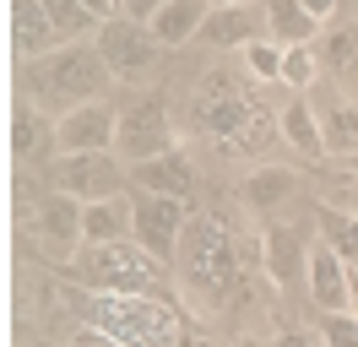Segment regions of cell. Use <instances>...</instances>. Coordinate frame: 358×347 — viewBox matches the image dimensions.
<instances>
[{
	"label": "cell",
	"mask_w": 358,
	"mask_h": 347,
	"mask_svg": "<svg viewBox=\"0 0 358 347\" xmlns=\"http://www.w3.org/2000/svg\"><path fill=\"white\" fill-rule=\"evenodd\" d=\"M174 271H179L185 299L201 304V315L223 309L228 299H239V288H245V250H239V234L228 228V217L190 212L185 244L174 255Z\"/></svg>",
	"instance_id": "6da1fadb"
},
{
	"label": "cell",
	"mask_w": 358,
	"mask_h": 347,
	"mask_svg": "<svg viewBox=\"0 0 358 347\" xmlns=\"http://www.w3.org/2000/svg\"><path fill=\"white\" fill-rule=\"evenodd\" d=\"M22 82H27V98L44 108V114L60 120V114H71V108L109 98L114 71L103 65V55H98L92 38H71V43H60L55 55L22 65Z\"/></svg>",
	"instance_id": "7a4b0ae2"
},
{
	"label": "cell",
	"mask_w": 358,
	"mask_h": 347,
	"mask_svg": "<svg viewBox=\"0 0 358 347\" xmlns=\"http://www.w3.org/2000/svg\"><path fill=\"white\" fill-rule=\"evenodd\" d=\"M87 325L109 347H185V315L163 293H92Z\"/></svg>",
	"instance_id": "3957f363"
},
{
	"label": "cell",
	"mask_w": 358,
	"mask_h": 347,
	"mask_svg": "<svg viewBox=\"0 0 358 347\" xmlns=\"http://www.w3.org/2000/svg\"><path fill=\"white\" fill-rule=\"evenodd\" d=\"M66 271L87 293H163L169 282V266L141 250L136 239H120V244H82L76 255L66 260Z\"/></svg>",
	"instance_id": "277c9868"
},
{
	"label": "cell",
	"mask_w": 358,
	"mask_h": 347,
	"mask_svg": "<svg viewBox=\"0 0 358 347\" xmlns=\"http://www.w3.org/2000/svg\"><path fill=\"white\" fill-rule=\"evenodd\" d=\"M196 125L217 141V147H255L266 141V130H277V108H261V98L250 87H234L223 76L201 82V98H196Z\"/></svg>",
	"instance_id": "5b68a950"
},
{
	"label": "cell",
	"mask_w": 358,
	"mask_h": 347,
	"mask_svg": "<svg viewBox=\"0 0 358 347\" xmlns=\"http://www.w3.org/2000/svg\"><path fill=\"white\" fill-rule=\"evenodd\" d=\"M49 179H55L60 195L82 201V206L131 190V169H125L120 152H71V157H55V163H49Z\"/></svg>",
	"instance_id": "8992f818"
},
{
	"label": "cell",
	"mask_w": 358,
	"mask_h": 347,
	"mask_svg": "<svg viewBox=\"0 0 358 347\" xmlns=\"http://www.w3.org/2000/svg\"><path fill=\"white\" fill-rule=\"evenodd\" d=\"M179 147V130H174V114L163 98H131L120 108V136H114V152L125 157V169L136 163H152L163 152Z\"/></svg>",
	"instance_id": "52a82bcc"
},
{
	"label": "cell",
	"mask_w": 358,
	"mask_h": 347,
	"mask_svg": "<svg viewBox=\"0 0 358 347\" xmlns=\"http://www.w3.org/2000/svg\"><path fill=\"white\" fill-rule=\"evenodd\" d=\"M92 43H98L103 65L114 71V82H141L157 65V55H163V43L152 38V27L136 22V17H109L92 33Z\"/></svg>",
	"instance_id": "ba28073f"
},
{
	"label": "cell",
	"mask_w": 358,
	"mask_h": 347,
	"mask_svg": "<svg viewBox=\"0 0 358 347\" xmlns=\"http://www.w3.org/2000/svg\"><path fill=\"white\" fill-rule=\"evenodd\" d=\"M136 228L131 239L141 250H152L163 266H174L179 244H185V228H190V201H174V195H152V190H136Z\"/></svg>",
	"instance_id": "9c48e42d"
},
{
	"label": "cell",
	"mask_w": 358,
	"mask_h": 347,
	"mask_svg": "<svg viewBox=\"0 0 358 347\" xmlns=\"http://www.w3.org/2000/svg\"><path fill=\"white\" fill-rule=\"evenodd\" d=\"M114 136H120V108L109 98L98 104H82L55 120V157H71V152H114Z\"/></svg>",
	"instance_id": "30bf717a"
},
{
	"label": "cell",
	"mask_w": 358,
	"mask_h": 347,
	"mask_svg": "<svg viewBox=\"0 0 358 347\" xmlns=\"http://www.w3.org/2000/svg\"><path fill=\"white\" fill-rule=\"evenodd\" d=\"M315 239H320V234L299 228V222H288V217H271V222H266V277L277 282V288H293V282H304Z\"/></svg>",
	"instance_id": "8fae6325"
},
{
	"label": "cell",
	"mask_w": 358,
	"mask_h": 347,
	"mask_svg": "<svg viewBox=\"0 0 358 347\" xmlns=\"http://www.w3.org/2000/svg\"><path fill=\"white\" fill-rule=\"evenodd\" d=\"M6 27H11V55L22 65L44 60V55H55L66 43L55 17L44 11V0H6Z\"/></svg>",
	"instance_id": "7c38bea8"
},
{
	"label": "cell",
	"mask_w": 358,
	"mask_h": 347,
	"mask_svg": "<svg viewBox=\"0 0 358 347\" xmlns=\"http://www.w3.org/2000/svg\"><path fill=\"white\" fill-rule=\"evenodd\" d=\"M304 293L320 315H336V309H353V266L336 255L331 244L315 239L310 250V271H304Z\"/></svg>",
	"instance_id": "4fadbf2b"
},
{
	"label": "cell",
	"mask_w": 358,
	"mask_h": 347,
	"mask_svg": "<svg viewBox=\"0 0 358 347\" xmlns=\"http://www.w3.org/2000/svg\"><path fill=\"white\" fill-rule=\"evenodd\" d=\"M255 38H266V6L234 0V6H212L206 11V27L196 43H206V49H239L245 55Z\"/></svg>",
	"instance_id": "5bb4252c"
},
{
	"label": "cell",
	"mask_w": 358,
	"mask_h": 347,
	"mask_svg": "<svg viewBox=\"0 0 358 347\" xmlns=\"http://www.w3.org/2000/svg\"><path fill=\"white\" fill-rule=\"evenodd\" d=\"M27 228L44 239V250H49V255L66 266V260L82 250V201H71V195L55 190L44 206H38V217H33Z\"/></svg>",
	"instance_id": "9a60e30c"
},
{
	"label": "cell",
	"mask_w": 358,
	"mask_h": 347,
	"mask_svg": "<svg viewBox=\"0 0 358 347\" xmlns=\"http://www.w3.org/2000/svg\"><path fill=\"white\" fill-rule=\"evenodd\" d=\"M131 185H136V190H152V195H174V201H190V190H196V163H190L185 141H179L174 152L152 157V163H136V169H131Z\"/></svg>",
	"instance_id": "2e32d148"
},
{
	"label": "cell",
	"mask_w": 358,
	"mask_h": 347,
	"mask_svg": "<svg viewBox=\"0 0 358 347\" xmlns=\"http://www.w3.org/2000/svg\"><path fill=\"white\" fill-rule=\"evenodd\" d=\"M277 136L304 157H326V136H320V108L310 92H288L277 104Z\"/></svg>",
	"instance_id": "e0dca14e"
},
{
	"label": "cell",
	"mask_w": 358,
	"mask_h": 347,
	"mask_svg": "<svg viewBox=\"0 0 358 347\" xmlns=\"http://www.w3.org/2000/svg\"><path fill=\"white\" fill-rule=\"evenodd\" d=\"M38 152H55V114L33 104V98H17L11 104V157L17 163H33Z\"/></svg>",
	"instance_id": "ac0fdd59"
},
{
	"label": "cell",
	"mask_w": 358,
	"mask_h": 347,
	"mask_svg": "<svg viewBox=\"0 0 358 347\" xmlns=\"http://www.w3.org/2000/svg\"><path fill=\"white\" fill-rule=\"evenodd\" d=\"M136 228V201L131 195H109V201H87L82 206V244H120Z\"/></svg>",
	"instance_id": "d6986e66"
},
{
	"label": "cell",
	"mask_w": 358,
	"mask_h": 347,
	"mask_svg": "<svg viewBox=\"0 0 358 347\" xmlns=\"http://www.w3.org/2000/svg\"><path fill=\"white\" fill-rule=\"evenodd\" d=\"M315 55H320V71L342 87H358V22L336 17L320 38H315Z\"/></svg>",
	"instance_id": "ffe728a7"
},
{
	"label": "cell",
	"mask_w": 358,
	"mask_h": 347,
	"mask_svg": "<svg viewBox=\"0 0 358 347\" xmlns=\"http://www.w3.org/2000/svg\"><path fill=\"white\" fill-rule=\"evenodd\" d=\"M315 98V92H310ZM320 108V136H326V163L358 157V98H326Z\"/></svg>",
	"instance_id": "44dd1931"
},
{
	"label": "cell",
	"mask_w": 358,
	"mask_h": 347,
	"mask_svg": "<svg viewBox=\"0 0 358 347\" xmlns=\"http://www.w3.org/2000/svg\"><path fill=\"white\" fill-rule=\"evenodd\" d=\"M206 11H212V0H169L147 27H152V38L163 43V49H179V43H196V38H201Z\"/></svg>",
	"instance_id": "7402d4cb"
},
{
	"label": "cell",
	"mask_w": 358,
	"mask_h": 347,
	"mask_svg": "<svg viewBox=\"0 0 358 347\" xmlns=\"http://www.w3.org/2000/svg\"><path fill=\"white\" fill-rule=\"evenodd\" d=\"M326 33L320 22L299 6V0H266V38L282 43V49H304V43H315Z\"/></svg>",
	"instance_id": "603a6c76"
},
{
	"label": "cell",
	"mask_w": 358,
	"mask_h": 347,
	"mask_svg": "<svg viewBox=\"0 0 358 347\" xmlns=\"http://www.w3.org/2000/svg\"><path fill=\"white\" fill-rule=\"evenodd\" d=\"M293 190H299V174L282 169V163H261V169L245 179V201H250V212H261L266 222L277 217V206H282V201H293Z\"/></svg>",
	"instance_id": "cb8c5ba5"
},
{
	"label": "cell",
	"mask_w": 358,
	"mask_h": 347,
	"mask_svg": "<svg viewBox=\"0 0 358 347\" xmlns=\"http://www.w3.org/2000/svg\"><path fill=\"white\" fill-rule=\"evenodd\" d=\"M315 234H320V244H331L336 255L358 271V217L353 212H342V206H331V201H320V212H315Z\"/></svg>",
	"instance_id": "d4e9b609"
},
{
	"label": "cell",
	"mask_w": 358,
	"mask_h": 347,
	"mask_svg": "<svg viewBox=\"0 0 358 347\" xmlns=\"http://www.w3.org/2000/svg\"><path fill=\"white\" fill-rule=\"evenodd\" d=\"M282 55H288L282 43L255 38L239 60H245V71H250V82H255V87H282Z\"/></svg>",
	"instance_id": "484cf974"
},
{
	"label": "cell",
	"mask_w": 358,
	"mask_h": 347,
	"mask_svg": "<svg viewBox=\"0 0 358 347\" xmlns=\"http://www.w3.org/2000/svg\"><path fill=\"white\" fill-rule=\"evenodd\" d=\"M315 76H320V55H315V43L282 55V87H288V92H315Z\"/></svg>",
	"instance_id": "4316f807"
},
{
	"label": "cell",
	"mask_w": 358,
	"mask_h": 347,
	"mask_svg": "<svg viewBox=\"0 0 358 347\" xmlns=\"http://www.w3.org/2000/svg\"><path fill=\"white\" fill-rule=\"evenodd\" d=\"M315 337H320V347H358V315L353 309L320 315V320H315Z\"/></svg>",
	"instance_id": "83f0119b"
},
{
	"label": "cell",
	"mask_w": 358,
	"mask_h": 347,
	"mask_svg": "<svg viewBox=\"0 0 358 347\" xmlns=\"http://www.w3.org/2000/svg\"><path fill=\"white\" fill-rule=\"evenodd\" d=\"M331 206H342V212L358 217V174H342V185L331 190Z\"/></svg>",
	"instance_id": "f1b7e54d"
},
{
	"label": "cell",
	"mask_w": 358,
	"mask_h": 347,
	"mask_svg": "<svg viewBox=\"0 0 358 347\" xmlns=\"http://www.w3.org/2000/svg\"><path fill=\"white\" fill-rule=\"evenodd\" d=\"M169 0H120V17H136V22H152Z\"/></svg>",
	"instance_id": "f546056e"
},
{
	"label": "cell",
	"mask_w": 358,
	"mask_h": 347,
	"mask_svg": "<svg viewBox=\"0 0 358 347\" xmlns=\"http://www.w3.org/2000/svg\"><path fill=\"white\" fill-rule=\"evenodd\" d=\"M299 6H304V11H310V17L320 22V27H331V22H336V11H342V0H299Z\"/></svg>",
	"instance_id": "4dcf8cb0"
},
{
	"label": "cell",
	"mask_w": 358,
	"mask_h": 347,
	"mask_svg": "<svg viewBox=\"0 0 358 347\" xmlns=\"http://www.w3.org/2000/svg\"><path fill=\"white\" fill-rule=\"evenodd\" d=\"M353 315H358V271H353Z\"/></svg>",
	"instance_id": "1f68e13d"
},
{
	"label": "cell",
	"mask_w": 358,
	"mask_h": 347,
	"mask_svg": "<svg viewBox=\"0 0 358 347\" xmlns=\"http://www.w3.org/2000/svg\"><path fill=\"white\" fill-rule=\"evenodd\" d=\"M212 6H234V0H212Z\"/></svg>",
	"instance_id": "d6a6232c"
},
{
	"label": "cell",
	"mask_w": 358,
	"mask_h": 347,
	"mask_svg": "<svg viewBox=\"0 0 358 347\" xmlns=\"http://www.w3.org/2000/svg\"><path fill=\"white\" fill-rule=\"evenodd\" d=\"M353 22H358V0H353Z\"/></svg>",
	"instance_id": "836d02e7"
},
{
	"label": "cell",
	"mask_w": 358,
	"mask_h": 347,
	"mask_svg": "<svg viewBox=\"0 0 358 347\" xmlns=\"http://www.w3.org/2000/svg\"><path fill=\"white\" fill-rule=\"evenodd\" d=\"M228 347H250V342H228Z\"/></svg>",
	"instance_id": "e575fe53"
}]
</instances>
